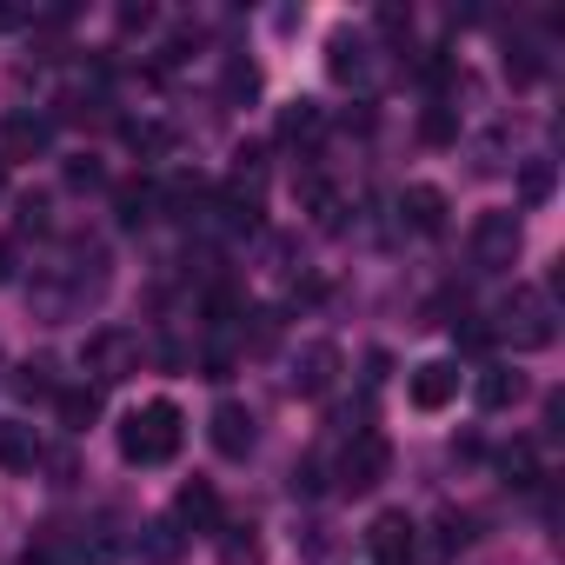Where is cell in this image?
I'll use <instances>...</instances> for the list:
<instances>
[{
	"mask_svg": "<svg viewBox=\"0 0 565 565\" xmlns=\"http://www.w3.org/2000/svg\"><path fill=\"white\" fill-rule=\"evenodd\" d=\"M180 439H186V419L173 399H147L120 419V459L127 466H167L180 452Z\"/></svg>",
	"mask_w": 565,
	"mask_h": 565,
	"instance_id": "6da1fadb",
	"label": "cell"
},
{
	"mask_svg": "<svg viewBox=\"0 0 565 565\" xmlns=\"http://www.w3.org/2000/svg\"><path fill=\"white\" fill-rule=\"evenodd\" d=\"M386 466H393V439L373 433V426H360L347 439V452H340V492H373L386 479Z\"/></svg>",
	"mask_w": 565,
	"mask_h": 565,
	"instance_id": "7a4b0ae2",
	"label": "cell"
},
{
	"mask_svg": "<svg viewBox=\"0 0 565 565\" xmlns=\"http://www.w3.org/2000/svg\"><path fill=\"white\" fill-rule=\"evenodd\" d=\"M366 552H373V565H419V532H413V519H406V512H380V519L366 525Z\"/></svg>",
	"mask_w": 565,
	"mask_h": 565,
	"instance_id": "3957f363",
	"label": "cell"
},
{
	"mask_svg": "<svg viewBox=\"0 0 565 565\" xmlns=\"http://www.w3.org/2000/svg\"><path fill=\"white\" fill-rule=\"evenodd\" d=\"M505 340L525 347V353L552 347V307H545V294H512L505 300Z\"/></svg>",
	"mask_w": 565,
	"mask_h": 565,
	"instance_id": "277c9868",
	"label": "cell"
},
{
	"mask_svg": "<svg viewBox=\"0 0 565 565\" xmlns=\"http://www.w3.org/2000/svg\"><path fill=\"white\" fill-rule=\"evenodd\" d=\"M406 399H413L419 413H446V406L459 399V366H452V360H419V366L406 373Z\"/></svg>",
	"mask_w": 565,
	"mask_h": 565,
	"instance_id": "5b68a950",
	"label": "cell"
},
{
	"mask_svg": "<svg viewBox=\"0 0 565 565\" xmlns=\"http://www.w3.org/2000/svg\"><path fill=\"white\" fill-rule=\"evenodd\" d=\"M206 439H213V452H220V459H246V452H253V439H259V419H253L239 399H220V406H213V419H206Z\"/></svg>",
	"mask_w": 565,
	"mask_h": 565,
	"instance_id": "8992f818",
	"label": "cell"
},
{
	"mask_svg": "<svg viewBox=\"0 0 565 565\" xmlns=\"http://www.w3.org/2000/svg\"><path fill=\"white\" fill-rule=\"evenodd\" d=\"M472 253H479V266H512V253H519V213H505V206L479 213L472 220Z\"/></svg>",
	"mask_w": 565,
	"mask_h": 565,
	"instance_id": "52a82bcc",
	"label": "cell"
},
{
	"mask_svg": "<svg viewBox=\"0 0 565 565\" xmlns=\"http://www.w3.org/2000/svg\"><path fill=\"white\" fill-rule=\"evenodd\" d=\"M134 353H140V340H134V333H120V327H100V333L87 340V373H94L100 386H114V380H127Z\"/></svg>",
	"mask_w": 565,
	"mask_h": 565,
	"instance_id": "ba28073f",
	"label": "cell"
},
{
	"mask_svg": "<svg viewBox=\"0 0 565 565\" xmlns=\"http://www.w3.org/2000/svg\"><path fill=\"white\" fill-rule=\"evenodd\" d=\"M47 140H54V120L8 114V127H0V160H34V153H47Z\"/></svg>",
	"mask_w": 565,
	"mask_h": 565,
	"instance_id": "9c48e42d",
	"label": "cell"
},
{
	"mask_svg": "<svg viewBox=\"0 0 565 565\" xmlns=\"http://www.w3.org/2000/svg\"><path fill=\"white\" fill-rule=\"evenodd\" d=\"M333 380H340V347H333V340H313V347L300 353L294 386H300L307 399H320V393H333Z\"/></svg>",
	"mask_w": 565,
	"mask_h": 565,
	"instance_id": "30bf717a",
	"label": "cell"
},
{
	"mask_svg": "<svg viewBox=\"0 0 565 565\" xmlns=\"http://www.w3.org/2000/svg\"><path fill=\"white\" fill-rule=\"evenodd\" d=\"M173 512H180V525H193V532H220V492H213L206 479H186V486L173 492Z\"/></svg>",
	"mask_w": 565,
	"mask_h": 565,
	"instance_id": "8fae6325",
	"label": "cell"
},
{
	"mask_svg": "<svg viewBox=\"0 0 565 565\" xmlns=\"http://www.w3.org/2000/svg\"><path fill=\"white\" fill-rule=\"evenodd\" d=\"M399 213H406V226L426 233V239L446 233V193H439V186H406V193H399Z\"/></svg>",
	"mask_w": 565,
	"mask_h": 565,
	"instance_id": "7c38bea8",
	"label": "cell"
},
{
	"mask_svg": "<svg viewBox=\"0 0 565 565\" xmlns=\"http://www.w3.org/2000/svg\"><path fill=\"white\" fill-rule=\"evenodd\" d=\"M273 134L287 140V147H313L327 134V114L313 100H287V107H279V120H273Z\"/></svg>",
	"mask_w": 565,
	"mask_h": 565,
	"instance_id": "4fadbf2b",
	"label": "cell"
},
{
	"mask_svg": "<svg viewBox=\"0 0 565 565\" xmlns=\"http://www.w3.org/2000/svg\"><path fill=\"white\" fill-rule=\"evenodd\" d=\"M327 74H333V81H360V74H366V34L333 28V34H327Z\"/></svg>",
	"mask_w": 565,
	"mask_h": 565,
	"instance_id": "5bb4252c",
	"label": "cell"
},
{
	"mask_svg": "<svg viewBox=\"0 0 565 565\" xmlns=\"http://www.w3.org/2000/svg\"><path fill=\"white\" fill-rule=\"evenodd\" d=\"M294 200H300V213H313L320 226H340V193H333L327 173H300V180H294Z\"/></svg>",
	"mask_w": 565,
	"mask_h": 565,
	"instance_id": "9a60e30c",
	"label": "cell"
},
{
	"mask_svg": "<svg viewBox=\"0 0 565 565\" xmlns=\"http://www.w3.org/2000/svg\"><path fill=\"white\" fill-rule=\"evenodd\" d=\"M525 399V373H512V366H486L479 373V406L486 413H505V406H519Z\"/></svg>",
	"mask_w": 565,
	"mask_h": 565,
	"instance_id": "2e32d148",
	"label": "cell"
},
{
	"mask_svg": "<svg viewBox=\"0 0 565 565\" xmlns=\"http://www.w3.org/2000/svg\"><path fill=\"white\" fill-rule=\"evenodd\" d=\"M54 406H61V426H67V433H87V426L100 419V386H61Z\"/></svg>",
	"mask_w": 565,
	"mask_h": 565,
	"instance_id": "e0dca14e",
	"label": "cell"
},
{
	"mask_svg": "<svg viewBox=\"0 0 565 565\" xmlns=\"http://www.w3.org/2000/svg\"><path fill=\"white\" fill-rule=\"evenodd\" d=\"M34 459H41V439H34V426H0V466L8 472H34Z\"/></svg>",
	"mask_w": 565,
	"mask_h": 565,
	"instance_id": "ac0fdd59",
	"label": "cell"
},
{
	"mask_svg": "<svg viewBox=\"0 0 565 565\" xmlns=\"http://www.w3.org/2000/svg\"><path fill=\"white\" fill-rule=\"evenodd\" d=\"M220 565H266V539L253 525H226L220 532Z\"/></svg>",
	"mask_w": 565,
	"mask_h": 565,
	"instance_id": "d6986e66",
	"label": "cell"
},
{
	"mask_svg": "<svg viewBox=\"0 0 565 565\" xmlns=\"http://www.w3.org/2000/svg\"><path fill=\"white\" fill-rule=\"evenodd\" d=\"M220 94H226V100H233V107H246V100H253V94H259V67H253V61H246V54H233V61H226V67H220Z\"/></svg>",
	"mask_w": 565,
	"mask_h": 565,
	"instance_id": "ffe728a7",
	"label": "cell"
},
{
	"mask_svg": "<svg viewBox=\"0 0 565 565\" xmlns=\"http://www.w3.org/2000/svg\"><path fill=\"white\" fill-rule=\"evenodd\" d=\"M114 206H120V226H147V220H153V206H160V193H153L147 180H134V186H120V200H114Z\"/></svg>",
	"mask_w": 565,
	"mask_h": 565,
	"instance_id": "44dd1931",
	"label": "cell"
},
{
	"mask_svg": "<svg viewBox=\"0 0 565 565\" xmlns=\"http://www.w3.org/2000/svg\"><path fill=\"white\" fill-rule=\"evenodd\" d=\"M499 472H505V486H539V452L519 439V446L499 452Z\"/></svg>",
	"mask_w": 565,
	"mask_h": 565,
	"instance_id": "7402d4cb",
	"label": "cell"
},
{
	"mask_svg": "<svg viewBox=\"0 0 565 565\" xmlns=\"http://www.w3.org/2000/svg\"><path fill=\"white\" fill-rule=\"evenodd\" d=\"M505 81H512V87H539V81H545V54H539V47H512V54H505Z\"/></svg>",
	"mask_w": 565,
	"mask_h": 565,
	"instance_id": "603a6c76",
	"label": "cell"
},
{
	"mask_svg": "<svg viewBox=\"0 0 565 565\" xmlns=\"http://www.w3.org/2000/svg\"><path fill=\"white\" fill-rule=\"evenodd\" d=\"M419 140H426V147H452V140H459V114H452V107H426V114H419Z\"/></svg>",
	"mask_w": 565,
	"mask_h": 565,
	"instance_id": "cb8c5ba5",
	"label": "cell"
},
{
	"mask_svg": "<svg viewBox=\"0 0 565 565\" xmlns=\"http://www.w3.org/2000/svg\"><path fill=\"white\" fill-rule=\"evenodd\" d=\"M140 558H147V565H173V558H180V532H173V525H147V532H140Z\"/></svg>",
	"mask_w": 565,
	"mask_h": 565,
	"instance_id": "d4e9b609",
	"label": "cell"
},
{
	"mask_svg": "<svg viewBox=\"0 0 565 565\" xmlns=\"http://www.w3.org/2000/svg\"><path fill=\"white\" fill-rule=\"evenodd\" d=\"M127 140H134V153H173V127H160V120H134Z\"/></svg>",
	"mask_w": 565,
	"mask_h": 565,
	"instance_id": "484cf974",
	"label": "cell"
},
{
	"mask_svg": "<svg viewBox=\"0 0 565 565\" xmlns=\"http://www.w3.org/2000/svg\"><path fill=\"white\" fill-rule=\"evenodd\" d=\"M459 545H472V519L466 512H446L439 519V552H459Z\"/></svg>",
	"mask_w": 565,
	"mask_h": 565,
	"instance_id": "4316f807",
	"label": "cell"
},
{
	"mask_svg": "<svg viewBox=\"0 0 565 565\" xmlns=\"http://www.w3.org/2000/svg\"><path fill=\"white\" fill-rule=\"evenodd\" d=\"M206 320H213V327L239 320V294H233V287H213V294H206Z\"/></svg>",
	"mask_w": 565,
	"mask_h": 565,
	"instance_id": "83f0119b",
	"label": "cell"
},
{
	"mask_svg": "<svg viewBox=\"0 0 565 565\" xmlns=\"http://www.w3.org/2000/svg\"><path fill=\"white\" fill-rule=\"evenodd\" d=\"M100 180H107V173H100L94 153H74V160H67V186H100Z\"/></svg>",
	"mask_w": 565,
	"mask_h": 565,
	"instance_id": "f1b7e54d",
	"label": "cell"
},
{
	"mask_svg": "<svg viewBox=\"0 0 565 565\" xmlns=\"http://www.w3.org/2000/svg\"><path fill=\"white\" fill-rule=\"evenodd\" d=\"M519 193H525V200H545V193H552V167H545V160H532V167L519 173Z\"/></svg>",
	"mask_w": 565,
	"mask_h": 565,
	"instance_id": "f546056e",
	"label": "cell"
},
{
	"mask_svg": "<svg viewBox=\"0 0 565 565\" xmlns=\"http://www.w3.org/2000/svg\"><path fill=\"white\" fill-rule=\"evenodd\" d=\"M47 373H54V366H47V360H34V366H21V380H14V386H21V393H54V380H47Z\"/></svg>",
	"mask_w": 565,
	"mask_h": 565,
	"instance_id": "4dcf8cb0",
	"label": "cell"
},
{
	"mask_svg": "<svg viewBox=\"0 0 565 565\" xmlns=\"http://www.w3.org/2000/svg\"><path fill=\"white\" fill-rule=\"evenodd\" d=\"M320 486H327V479H320V459H300V466H294V492H320Z\"/></svg>",
	"mask_w": 565,
	"mask_h": 565,
	"instance_id": "1f68e13d",
	"label": "cell"
},
{
	"mask_svg": "<svg viewBox=\"0 0 565 565\" xmlns=\"http://www.w3.org/2000/svg\"><path fill=\"white\" fill-rule=\"evenodd\" d=\"M380 28H386V34H413V14H406V8H380Z\"/></svg>",
	"mask_w": 565,
	"mask_h": 565,
	"instance_id": "d6a6232c",
	"label": "cell"
},
{
	"mask_svg": "<svg viewBox=\"0 0 565 565\" xmlns=\"http://www.w3.org/2000/svg\"><path fill=\"white\" fill-rule=\"evenodd\" d=\"M206 380H233V353L213 347V353H206Z\"/></svg>",
	"mask_w": 565,
	"mask_h": 565,
	"instance_id": "836d02e7",
	"label": "cell"
},
{
	"mask_svg": "<svg viewBox=\"0 0 565 565\" xmlns=\"http://www.w3.org/2000/svg\"><path fill=\"white\" fill-rule=\"evenodd\" d=\"M21 226H47V200H21Z\"/></svg>",
	"mask_w": 565,
	"mask_h": 565,
	"instance_id": "e575fe53",
	"label": "cell"
},
{
	"mask_svg": "<svg viewBox=\"0 0 565 565\" xmlns=\"http://www.w3.org/2000/svg\"><path fill=\"white\" fill-rule=\"evenodd\" d=\"M120 28H153V8H120Z\"/></svg>",
	"mask_w": 565,
	"mask_h": 565,
	"instance_id": "d590c367",
	"label": "cell"
},
{
	"mask_svg": "<svg viewBox=\"0 0 565 565\" xmlns=\"http://www.w3.org/2000/svg\"><path fill=\"white\" fill-rule=\"evenodd\" d=\"M8 273H14V253H8V246H0V279H8Z\"/></svg>",
	"mask_w": 565,
	"mask_h": 565,
	"instance_id": "8d00e7d4",
	"label": "cell"
},
{
	"mask_svg": "<svg viewBox=\"0 0 565 565\" xmlns=\"http://www.w3.org/2000/svg\"><path fill=\"white\" fill-rule=\"evenodd\" d=\"M0 186H8V160H0Z\"/></svg>",
	"mask_w": 565,
	"mask_h": 565,
	"instance_id": "74e56055",
	"label": "cell"
}]
</instances>
